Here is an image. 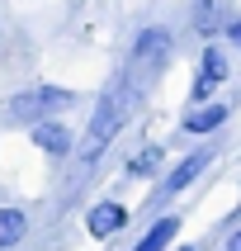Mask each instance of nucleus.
Segmentation results:
<instances>
[{"label": "nucleus", "mask_w": 241, "mask_h": 251, "mask_svg": "<svg viewBox=\"0 0 241 251\" xmlns=\"http://www.w3.org/2000/svg\"><path fill=\"white\" fill-rule=\"evenodd\" d=\"M128 114H132V85H118V90H109V95L99 100L95 119H90V133H85V147H81V161H95L118 138V128L128 124Z\"/></svg>", "instance_id": "1"}, {"label": "nucleus", "mask_w": 241, "mask_h": 251, "mask_svg": "<svg viewBox=\"0 0 241 251\" xmlns=\"http://www.w3.org/2000/svg\"><path fill=\"white\" fill-rule=\"evenodd\" d=\"M71 90H62V85H33V90H19V95L10 100V114L14 119H52V114H62V109H71Z\"/></svg>", "instance_id": "2"}, {"label": "nucleus", "mask_w": 241, "mask_h": 251, "mask_svg": "<svg viewBox=\"0 0 241 251\" xmlns=\"http://www.w3.org/2000/svg\"><path fill=\"white\" fill-rule=\"evenodd\" d=\"M166 57H170V33H166V28H142L137 48H132V67L147 76V71H156Z\"/></svg>", "instance_id": "3"}, {"label": "nucleus", "mask_w": 241, "mask_h": 251, "mask_svg": "<svg viewBox=\"0 0 241 251\" xmlns=\"http://www.w3.org/2000/svg\"><path fill=\"white\" fill-rule=\"evenodd\" d=\"M208 161H213V152H208V147H198V152H189V156L180 161V166H175V171L166 176V180H161L156 199H170V195H180V190H184L189 180H194V176H203V171H208Z\"/></svg>", "instance_id": "4"}, {"label": "nucleus", "mask_w": 241, "mask_h": 251, "mask_svg": "<svg viewBox=\"0 0 241 251\" xmlns=\"http://www.w3.org/2000/svg\"><path fill=\"white\" fill-rule=\"evenodd\" d=\"M222 81H227V57L218 52V48H203V57H198V81H194V100H208Z\"/></svg>", "instance_id": "5"}, {"label": "nucleus", "mask_w": 241, "mask_h": 251, "mask_svg": "<svg viewBox=\"0 0 241 251\" xmlns=\"http://www.w3.org/2000/svg\"><path fill=\"white\" fill-rule=\"evenodd\" d=\"M128 223V209L123 204H95V209L85 213V232H90V237H113V232H118V227Z\"/></svg>", "instance_id": "6"}, {"label": "nucleus", "mask_w": 241, "mask_h": 251, "mask_svg": "<svg viewBox=\"0 0 241 251\" xmlns=\"http://www.w3.org/2000/svg\"><path fill=\"white\" fill-rule=\"evenodd\" d=\"M33 142H38L43 152H52V156H66L71 152V133L57 124V119H38V124H33Z\"/></svg>", "instance_id": "7"}, {"label": "nucleus", "mask_w": 241, "mask_h": 251, "mask_svg": "<svg viewBox=\"0 0 241 251\" xmlns=\"http://www.w3.org/2000/svg\"><path fill=\"white\" fill-rule=\"evenodd\" d=\"M175 232H180V218H156V223H152V232H147V237H142L132 251H166Z\"/></svg>", "instance_id": "8"}, {"label": "nucleus", "mask_w": 241, "mask_h": 251, "mask_svg": "<svg viewBox=\"0 0 241 251\" xmlns=\"http://www.w3.org/2000/svg\"><path fill=\"white\" fill-rule=\"evenodd\" d=\"M222 119H227L222 104H203V109H194L189 119H184V133H218Z\"/></svg>", "instance_id": "9"}, {"label": "nucleus", "mask_w": 241, "mask_h": 251, "mask_svg": "<svg viewBox=\"0 0 241 251\" xmlns=\"http://www.w3.org/2000/svg\"><path fill=\"white\" fill-rule=\"evenodd\" d=\"M24 232H28V218H24V213H19V209H0V251L14 247Z\"/></svg>", "instance_id": "10"}, {"label": "nucleus", "mask_w": 241, "mask_h": 251, "mask_svg": "<svg viewBox=\"0 0 241 251\" xmlns=\"http://www.w3.org/2000/svg\"><path fill=\"white\" fill-rule=\"evenodd\" d=\"M156 166H161V152H156V147H147L142 156H132V161H128V176H156Z\"/></svg>", "instance_id": "11"}, {"label": "nucleus", "mask_w": 241, "mask_h": 251, "mask_svg": "<svg viewBox=\"0 0 241 251\" xmlns=\"http://www.w3.org/2000/svg\"><path fill=\"white\" fill-rule=\"evenodd\" d=\"M194 24H198V28H213V0H198V10H194Z\"/></svg>", "instance_id": "12"}, {"label": "nucleus", "mask_w": 241, "mask_h": 251, "mask_svg": "<svg viewBox=\"0 0 241 251\" xmlns=\"http://www.w3.org/2000/svg\"><path fill=\"white\" fill-rule=\"evenodd\" d=\"M227 43H237V48H241V19H237V24H227Z\"/></svg>", "instance_id": "13"}, {"label": "nucleus", "mask_w": 241, "mask_h": 251, "mask_svg": "<svg viewBox=\"0 0 241 251\" xmlns=\"http://www.w3.org/2000/svg\"><path fill=\"white\" fill-rule=\"evenodd\" d=\"M227 251H241V227L232 232V237H227Z\"/></svg>", "instance_id": "14"}, {"label": "nucleus", "mask_w": 241, "mask_h": 251, "mask_svg": "<svg viewBox=\"0 0 241 251\" xmlns=\"http://www.w3.org/2000/svg\"><path fill=\"white\" fill-rule=\"evenodd\" d=\"M180 251H194V247H180Z\"/></svg>", "instance_id": "15"}]
</instances>
